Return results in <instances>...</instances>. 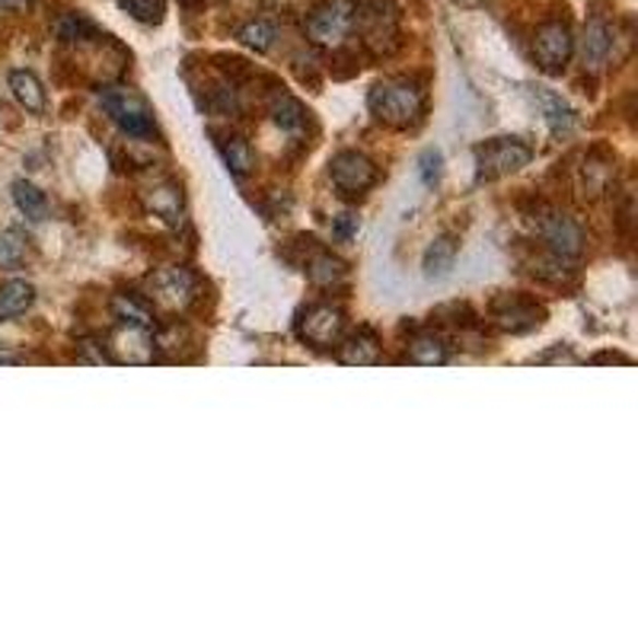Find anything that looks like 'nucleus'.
Segmentation results:
<instances>
[{
	"label": "nucleus",
	"instance_id": "4468645a",
	"mask_svg": "<svg viewBox=\"0 0 638 638\" xmlns=\"http://www.w3.org/2000/svg\"><path fill=\"white\" fill-rule=\"evenodd\" d=\"M613 45H616V39H613L610 23L600 20V16H591L585 23V33H581V61H585V68L600 71L613 58Z\"/></svg>",
	"mask_w": 638,
	"mask_h": 638
},
{
	"label": "nucleus",
	"instance_id": "393cba45",
	"mask_svg": "<svg viewBox=\"0 0 638 638\" xmlns=\"http://www.w3.org/2000/svg\"><path fill=\"white\" fill-rule=\"evenodd\" d=\"M13 205L20 208V214H26L29 220H45L48 217V198L39 185H33L29 179H16L13 182Z\"/></svg>",
	"mask_w": 638,
	"mask_h": 638
},
{
	"label": "nucleus",
	"instance_id": "c9c22d12",
	"mask_svg": "<svg viewBox=\"0 0 638 638\" xmlns=\"http://www.w3.org/2000/svg\"><path fill=\"white\" fill-rule=\"evenodd\" d=\"M460 3H476V0H460Z\"/></svg>",
	"mask_w": 638,
	"mask_h": 638
},
{
	"label": "nucleus",
	"instance_id": "f257e3e1",
	"mask_svg": "<svg viewBox=\"0 0 638 638\" xmlns=\"http://www.w3.org/2000/svg\"><path fill=\"white\" fill-rule=\"evenodd\" d=\"M368 109L381 125L409 131V128L422 125L428 112V96L419 84L406 77H393V81L374 84V89L368 93Z\"/></svg>",
	"mask_w": 638,
	"mask_h": 638
},
{
	"label": "nucleus",
	"instance_id": "ddd939ff",
	"mask_svg": "<svg viewBox=\"0 0 638 638\" xmlns=\"http://www.w3.org/2000/svg\"><path fill=\"white\" fill-rule=\"evenodd\" d=\"M336 358L348 368H374L383 361L381 339L374 329H354V333H345L336 345Z\"/></svg>",
	"mask_w": 638,
	"mask_h": 638
},
{
	"label": "nucleus",
	"instance_id": "a878e982",
	"mask_svg": "<svg viewBox=\"0 0 638 638\" xmlns=\"http://www.w3.org/2000/svg\"><path fill=\"white\" fill-rule=\"evenodd\" d=\"M306 106L294 99L291 93H275V99H272V119H275V125L285 128V131H300V128L306 125Z\"/></svg>",
	"mask_w": 638,
	"mask_h": 638
},
{
	"label": "nucleus",
	"instance_id": "2f4dec72",
	"mask_svg": "<svg viewBox=\"0 0 638 638\" xmlns=\"http://www.w3.org/2000/svg\"><path fill=\"white\" fill-rule=\"evenodd\" d=\"M77 348H81V358H84V361H93V364H112V358H109L106 345H96V341H81Z\"/></svg>",
	"mask_w": 638,
	"mask_h": 638
},
{
	"label": "nucleus",
	"instance_id": "dca6fc26",
	"mask_svg": "<svg viewBox=\"0 0 638 638\" xmlns=\"http://www.w3.org/2000/svg\"><path fill=\"white\" fill-rule=\"evenodd\" d=\"M447 358H450V345L434 329L416 333L406 345V361L422 364V368H441V364H447Z\"/></svg>",
	"mask_w": 638,
	"mask_h": 638
},
{
	"label": "nucleus",
	"instance_id": "7ed1b4c3",
	"mask_svg": "<svg viewBox=\"0 0 638 638\" xmlns=\"http://www.w3.org/2000/svg\"><path fill=\"white\" fill-rule=\"evenodd\" d=\"M472 157H476V179L495 182V179H505V176H514L523 167H530L533 147L520 137H492V141L479 144L472 151Z\"/></svg>",
	"mask_w": 638,
	"mask_h": 638
},
{
	"label": "nucleus",
	"instance_id": "5701e85b",
	"mask_svg": "<svg viewBox=\"0 0 638 638\" xmlns=\"http://www.w3.org/2000/svg\"><path fill=\"white\" fill-rule=\"evenodd\" d=\"M220 154H224L227 170L233 172L237 179H243V176H250L255 170V151L243 134H227L220 141Z\"/></svg>",
	"mask_w": 638,
	"mask_h": 638
},
{
	"label": "nucleus",
	"instance_id": "72a5a7b5",
	"mask_svg": "<svg viewBox=\"0 0 638 638\" xmlns=\"http://www.w3.org/2000/svg\"><path fill=\"white\" fill-rule=\"evenodd\" d=\"M29 0H0V10H23Z\"/></svg>",
	"mask_w": 638,
	"mask_h": 638
},
{
	"label": "nucleus",
	"instance_id": "b1692460",
	"mask_svg": "<svg viewBox=\"0 0 638 638\" xmlns=\"http://www.w3.org/2000/svg\"><path fill=\"white\" fill-rule=\"evenodd\" d=\"M26 258H29V237H26V230L7 227L0 233V268L3 272H16V268L26 265Z\"/></svg>",
	"mask_w": 638,
	"mask_h": 638
},
{
	"label": "nucleus",
	"instance_id": "7c9ffc66",
	"mask_svg": "<svg viewBox=\"0 0 638 638\" xmlns=\"http://www.w3.org/2000/svg\"><path fill=\"white\" fill-rule=\"evenodd\" d=\"M358 227H361L358 214H339V217L333 220V233H336L339 240H351V237L358 233Z\"/></svg>",
	"mask_w": 638,
	"mask_h": 638
},
{
	"label": "nucleus",
	"instance_id": "f3484780",
	"mask_svg": "<svg viewBox=\"0 0 638 638\" xmlns=\"http://www.w3.org/2000/svg\"><path fill=\"white\" fill-rule=\"evenodd\" d=\"M457 253H460V243L457 237L450 233H441L431 240V246L422 255V272H425L428 281H441L454 272V262H457Z\"/></svg>",
	"mask_w": 638,
	"mask_h": 638
},
{
	"label": "nucleus",
	"instance_id": "423d86ee",
	"mask_svg": "<svg viewBox=\"0 0 638 638\" xmlns=\"http://www.w3.org/2000/svg\"><path fill=\"white\" fill-rule=\"evenodd\" d=\"M198 298V281L189 268L164 265L147 278V303H157L167 313H182Z\"/></svg>",
	"mask_w": 638,
	"mask_h": 638
},
{
	"label": "nucleus",
	"instance_id": "412c9836",
	"mask_svg": "<svg viewBox=\"0 0 638 638\" xmlns=\"http://www.w3.org/2000/svg\"><path fill=\"white\" fill-rule=\"evenodd\" d=\"M36 303V288L23 278H10L0 285V320H16Z\"/></svg>",
	"mask_w": 638,
	"mask_h": 638
},
{
	"label": "nucleus",
	"instance_id": "4be33fe9",
	"mask_svg": "<svg viewBox=\"0 0 638 638\" xmlns=\"http://www.w3.org/2000/svg\"><path fill=\"white\" fill-rule=\"evenodd\" d=\"M112 316H116V323H128V326H141V329L157 333V320H154L151 303L134 298V294H116L112 298Z\"/></svg>",
	"mask_w": 638,
	"mask_h": 638
},
{
	"label": "nucleus",
	"instance_id": "6e6552de",
	"mask_svg": "<svg viewBox=\"0 0 638 638\" xmlns=\"http://www.w3.org/2000/svg\"><path fill=\"white\" fill-rule=\"evenodd\" d=\"M571 55H575V36H571L568 23L546 20V23L537 26V33H533V58H537L540 71H546L550 77L565 74Z\"/></svg>",
	"mask_w": 638,
	"mask_h": 638
},
{
	"label": "nucleus",
	"instance_id": "bb28decb",
	"mask_svg": "<svg viewBox=\"0 0 638 638\" xmlns=\"http://www.w3.org/2000/svg\"><path fill=\"white\" fill-rule=\"evenodd\" d=\"M55 33H58V39L64 45H89L93 39L103 36V33H99L86 16H81V13H64V16L58 20Z\"/></svg>",
	"mask_w": 638,
	"mask_h": 638
},
{
	"label": "nucleus",
	"instance_id": "6ab92c4d",
	"mask_svg": "<svg viewBox=\"0 0 638 638\" xmlns=\"http://www.w3.org/2000/svg\"><path fill=\"white\" fill-rule=\"evenodd\" d=\"M7 84H10L13 99H16L29 116H43L45 106H48V96H45L43 81H39L33 71H10Z\"/></svg>",
	"mask_w": 638,
	"mask_h": 638
},
{
	"label": "nucleus",
	"instance_id": "c756f323",
	"mask_svg": "<svg viewBox=\"0 0 638 638\" xmlns=\"http://www.w3.org/2000/svg\"><path fill=\"white\" fill-rule=\"evenodd\" d=\"M441 167H444L441 151H434V147L422 151V157H419V176H422L425 185H434V182L441 179Z\"/></svg>",
	"mask_w": 638,
	"mask_h": 638
},
{
	"label": "nucleus",
	"instance_id": "1a4fd4ad",
	"mask_svg": "<svg viewBox=\"0 0 638 638\" xmlns=\"http://www.w3.org/2000/svg\"><path fill=\"white\" fill-rule=\"evenodd\" d=\"M329 179L345 198H358V195H368L381 182V167L358 151H339L329 160Z\"/></svg>",
	"mask_w": 638,
	"mask_h": 638
},
{
	"label": "nucleus",
	"instance_id": "20e7f679",
	"mask_svg": "<svg viewBox=\"0 0 638 638\" xmlns=\"http://www.w3.org/2000/svg\"><path fill=\"white\" fill-rule=\"evenodd\" d=\"M358 3L361 0H323L306 16V39L316 48H341L345 39L354 33Z\"/></svg>",
	"mask_w": 638,
	"mask_h": 638
},
{
	"label": "nucleus",
	"instance_id": "f704fd0d",
	"mask_svg": "<svg viewBox=\"0 0 638 638\" xmlns=\"http://www.w3.org/2000/svg\"><path fill=\"white\" fill-rule=\"evenodd\" d=\"M20 361V354H13V351H3L0 348V364H16Z\"/></svg>",
	"mask_w": 638,
	"mask_h": 638
},
{
	"label": "nucleus",
	"instance_id": "0eeeda50",
	"mask_svg": "<svg viewBox=\"0 0 638 638\" xmlns=\"http://www.w3.org/2000/svg\"><path fill=\"white\" fill-rule=\"evenodd\" d=\"M489 320L502 333L527 336V333L543 326L546 306L540 300L527 298V294H498V298L492 300V306H489Z\"/></svg>",
	"mask_w": 638,
	"mask_h": 638
},
{
	"label": "nucleus",
	"instance_id": "a211bd4d",
	"mask_svg": "<svg viewBox=\"0 0 638 638\" xmlns=\"http://www.w3.org/2000/svg\"><path fill=\"white\" fill-rule=\"evenodd\" d=\"M533 99H537V106H540V112H543V122H546V128L553 131L555 137L571 134V128H575V112H571V106H568L558 93L546 89V86H537V89H533Z\"/></svg>",
	"mask_w": 638,
	"mask_h": 638
},
{
	"label": "nucleus",
	"instance_id": "cd10ccee",
	"mask_svg": "<svg viewBox=\"0 0 638 638\" xmlns=\"http://www.w3.org/2000/svg\"><path fill=\"white\" fill-rule=\"evenodd\" d=\"M237 39H240V45H246V48H253L258 55H265V51H272L278 33H275V26L265 23V20H250V23H243V26L237 29Z\"/></svg>",
	"mask_w": 638,
	"mask_h": 638
},
{
	"label": "nucleus",
	"instance_id": "2eb2a0df",
	"mask_svg": "<svg viewBox=\"0 0 638 638\" xmlns=\"http://www.w3.org/2000/svg\"><path fill=\"white\" fill-rule=\"evenodd\" d=\"M141 202L144 208L160 217L164 224H179L182 220V189L172 182V179H164V182H154L141 192Z\"/></svg>",
	"mask_w": 638,
	"mask_h": 638
},
{
	"label": "nucleus",
	"instance_id": "c85d7f7f",
	"mask_svg": "<svg viewBox=\"0 0 638 638\" xmlns=\"http://www.w3.org/2000/svg\"><path fill=\"white\" fill-rule=\"evenodd\" d=\"M131 20L144 23V26H157L167 13V0H119Z\"/></svg>",
	"mask_w": 638,
	"mask_h": 638
},
{
	"label": "nucleus",
	"instance_id": "aec40b11",
	"mask_svg": "<svg viewBox=\"0 0 638 638\" xmlns=\"http://www.w3.org/2000/svg\"><path fill=\"white\" fill-rule=\"evenodd\" d=\"M303 272H306V278L316 288H333V285H339L341 278L348 275V265L341 262L339 255L326 253V250H313V255L303 262Z\"/></svg>",
	"mask_w": 638,
	"mask_h": 638
},
{
	"label": "nucleus",
	"instance_id": "9b49d317",
	"mask_svg": "<svg viewBox=\"0 0 638 638\" xmlns=\"http://www.w3.org/2000/svg\"><path fill=\"white\" fill-rule=\"evenodd\" d=\"M345 329V313L333 303H313L298 316V336L313 348H336Z\"/></svg>",
	"mask_w": 638,
	"mask_h": 638
},
{
	"label": "nucleus",
	"instance_id": "f03ea898",
	"mask_svg": "<svg viewBox=\"0 0 638 638\" xmlns=\"http://www.w3.org/2000/svg\"><path fill=\"white\" fill-rule=\"evenodd\" d=\"M99 106L103 112L112 119V125L119 128L125 137L134 141H151L157 134L154 122V109L147 106V99L141 93H134L131 86H99Z\"/></svg>",
	"mask_w": 638,
	"mask_h": 638
},
{
	"label": "nucleus",
	"instance_id": "473e14b6",
	"mask_svg": "<svg viewBox=\"0 0 638 638\" xmlns=\"http://www.w3.org/2000/svg\"><path fill=\"white\" fill-rule=\"evenodd\" d=\"M591 361H594V364H633V358H626V354H616V351H603V354H594Z\"/></svg>",
	"mask_w": 638,
	"mask_h": 638
},
{
	"label": "nucleus",
	"instance_id": "9d476101",
	"mask_svg": "<svg viewBox=\"0 0 638 638\" xmlns=\"http://www.w3.org/2000/svg\"><path fill=\"white\" fill-rule=\"evenodd\" d=\"M354 29H361L364 45L374 48L377 55H386L396 48L399 36V16L386 0H361L358 3V23Z\"/></svg>",
	"mask_w": 638,
	"mask_h": 638
},
{
	"label": "nucleus",
	"instance_id": "39448f33",
	"mask_svg": "<svg viewBox=\"0 0 638 638\" xmlns=\"http://www.w3.org/2000/svg\"><path fill=\"white\" fill-rule=\"evenodd\" d=\"M530 224L537 230V237L543 240V246L550 253L562 255V258H578L588 246V237L581 230V224L565 212H558L553 205H540L530 214Z\"/></svg>",
	"mask_w": 638,
	"mask_h": 638
},
{
	"label": "nucleus",
	"instance_id": "f8f14e48",
	"mask_svg": "<svg viewBox=\"0 0 638 638\" xmlns=\"http://www.w3.org/2000/svg\"><path fill=\"white\" fill-rule=\"evenodd\" d=\"M112 364H151L154 361V333L141 326L116 323L109 345H106Z\"/></svg>",
	"mask_w": 638,
	"mask_h": 638
}]
</instances>
